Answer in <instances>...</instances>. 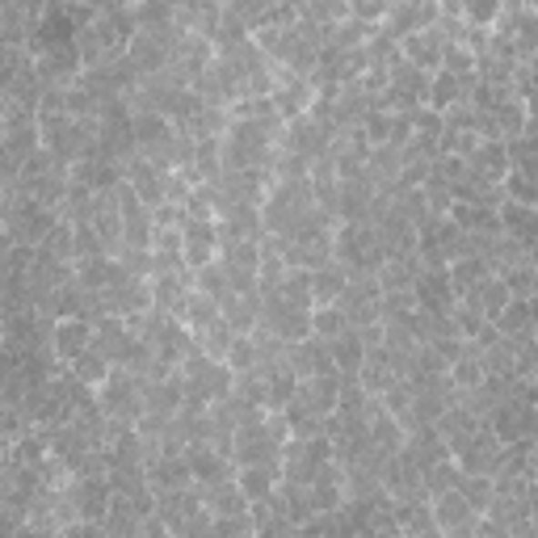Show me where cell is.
Here are the masks:
<instances>
[{
    "label": "cell",
    "mask_w": 538,
    "mask_h": 538,
    "mask_svg": "<svg viewBox=\"0 0 538 538\" xmlns=\"http://www.w3.org/2000/svg\"><path fill=\"white\" fill-rule=\"evenodd\" d=\"M350 329V316L340 308H329V303H320V311L311 316V332L316 337H337V332H345Z\"/></svg>",
    "instance_id": "4"
},
{
    "label": "cell",
    "mask_w": 538,
    "mask_h": 538,
    "mask_svg": "<svg viewBox=\"0 0 538 538\" xmlns=\"http://www.w3.org/2000/svg\"><path fill=\"white\" fill-rule=\"evenodd\" d=\"M433 522H438L442 530H459L462 522H472V509H467V501L459 496V488H446V492H438Z\"/></svg>",
    "instance_id": "2"
},
{
    "label": "cell",
    "mask_w": 538,
    "mask_h": 538,
    "mask_svg": "<svg viewBox=\"0 0 538 538\" xmlns=\"http://www.w3.org/2000/svg\"><path fill=\"white\" fill-rule=\"evenodd\" d=\"M93 345V329H88L85 316H64L56 324V353L64 362H72L76 353H85Z\"/></svg>",
    "instance_id": "1"
},
{
    "label": "cell",
    "mask_w": 538,
    "mask_h": 538,
    "mask_svg": "<svg viewBox=\"0 0 538 538\" xmlns=\"http://www.w3.org/2000/svg\"><path fill=\"white\" fill-rule=\"evenodd\" d=\"M236 488L244 492V501H269L274 492V472L265 462H249L240 475H236Z\"/></svg>",
    "instance_id": "3"
},
{
    "label": "cell",
    "mask_w": 538,
    "mask_h": 538,
    "mask_svg": "<svg viewBox=\"0 0 538 538\" xmlns=\"http://www.w3.org/2000/svg\"><path fill=\"white\" fill-rule=\"evenodd\" d=\"M462 9H467L472 22H496V17L505 13V0H467Z\"/></svg>",
    "instance_id": "5"
}]
</instances>
